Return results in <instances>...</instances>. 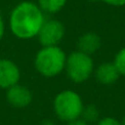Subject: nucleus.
<instances>
[{
	"label": "nucleus",
	"instance_id": "f257e3e1",
	"mask_svg": "<svg viewBox=\"0 0 125 125\" xmlns=\"http://www.w3.org/2000/svg\"><path fill=\"white\" fill-rule=\"evenodd\" d=\"M44 21L45 13L37 2L26 0L12 9L9 17V28L16 38L29 40L38 35Z\"/></svg>",
	"mask_w": 125,
	"mask_h": 125
},
{
	"label": "nucleus",
	"instance_id": "f03ea898",
	"mask_svg": "<svg viewBox=\"0 0 125 125\" xmlns=\"http://www.w3.org/2000/svg\"><path fill=\"white\" fill-rule=\"evenodd\" d=\"M67 55L60 46H42L34 58L35 71L45 78L60 75L66 67Z\"/></svg>",
	"mask_w": 125,
	"mask_h": 125
},
{
	"label": "nucleus",
	"instance_id": "7ed1b4c3",
	"mask_svg": "<svg viewBox=\"0 0 125 125\" xmlns=\"http://www.w3.org/2000/svg\"><path fill=\"white\" fill-rule=\"evenodd\" d=\"M84 107L82 96L73 90H63L53 98V112L60 120L66 123L80 119Z\"/></svg>",
	"mask_w": 125,
	"mask_h": 125
},
{
	"label": "nucleus",
	"instance_id": "20e7f679",
	"mask_svg": "<svg viewBox=\"0 0 125 125\" xmlns=\"http://www.w3.org/2000/svg\"><path fill=\"white\" fill-rule=\"evenodd\" d=\"M64 71L73 83L82 84L89 80L90 77L94 74L95 63L90 55L75 50L67 56Z\"/></svg>",
	"mask_w": 125,
	"mask_h": 125
},
{
	"label": "nucleus",
	"instance_id": "39448f33",
	"mask_svg": "<svg viewBox=\"0 0 125 125\" xmlns=\"http://www.w3.org/2000/svg\"><path fill=\"white\" fill-rule=\"evenodd\" d=\"M64 35V24L56 18H49L44 21L37 38L42 46H58Z\"/></svg>",
	"mask_w": 125,
	"mask_h": 125
},
{
	"label": "nucleus",
	"instance_id": "423d86ee",
	"mask_svg": "<svg viewBox=\"0 0 125 125\" xmlns=\"http://www.w3.org/2000/svg\"><path fill=\"white\" fill-rule=\"evenodd\" d=\"M20 67L9 58H0V89H10L20 83Z\"/></svg>",
	"mask_w": 125,
	"mask_h": 125
},
{
	"label": "nucleus",
	"instance_id": "0eeeda50",
	"mask_svg": "<svg viewBox=\"0 0 125 125\" xmlns=\"http://www.w3.org/2000/svg\"><path fill=\"white\" fill-rule=\"evenodd\" d=\"M6 101L13 108L22 109V108L28 107L32 103L33 95H32V91L27 86L21 85L18 83L6 90Z\"/></svg>",
	"mask_w": 125,
	"mask_h": 125
},
{
	"label": "nucleus",
	"instance_id": "6e6552de",
	"mask_svg": "<svg viewBox=\"0 0 125 125\" xmlns=\"http://www.w3.org/2000/svg\"><path fill=\"white\" fill-rule=\"evenodd\" d=\"M95 78L102 85H112L117 83L120 78V74L114 66L113 62H104L101 63L98 67L95 68Z\"/></svg>",
	"mask_w": 125,
	"mask_h": 125
},
{
	"label": "nucleus",
	"instance_id": "1a4fd4ad",
	"mask_svg": "<svg viewBox=\"0 0 125 125\" xmlns=\"http://www.w3.org/2000/svg\"><path fill=\"white\" fill-rule=\"evenodd\" d=\"M77 45H78L79 51L91 56L92 53H96L101 49L102 40L98 34H96L94 32H86L79 37Z\"/></svg>",
	"mask_w": 125,
	"mask_h": 125
},
{
	"label": "nucleus",
	"instance_id": "9d476101",
	"mask_svg": "<svg viewBox=\"0 0 125 125\" xmlns=\"http://www.w3.org/2000/svg\"><path fill=\"white\" fill-rule=\"evenodd\" d=\"M67 1L68 0H37V5L44 13L55 15L66 6Z\"/></svg>",
	"mask_w": 125,
	"mask_h": 125
},
{
	"label": "nucleus",
	"instance_id": "9b49d317",
	"mask_svg": "<svg viewBox=\"0 0 125 125\" xmlns=\"http://www.w3.org/2000/svg\"><path fill=\"white\" fill-rule=\"evenodd\" d=\"M82 118H83V120H85V122L89 123V124H90L91 122H98L100 112H98L97 107H95V106H92V104L85 106L83 109Z\"/></svg>",
	"mask_w": 125,
	"mask_h": 125
},
{
	"label": "nucleus",
	"instance_id": "f8f14e48",
	"mask_svg": "<svg viewBox=\"0 0 125 125\" xmlns=\"http://www.w3.org/2000/svg\"><path fill=\"white\" fill-rule=\"evenodd\" d=\"M113 63H114V66L117 67V69H118L120 77H124L125 78V47L120 49V50L117 52Z\"/></svg>",
	"mask_w": 125,
	"mask_h": 125
},
{
	"label": "nucleus",
	"instance_id": "ddd939ff",
	"mask_svg": "<svg viewBox=\"0 0 125 125\" xmlns=\"http://www.w3.org/2000/svg\"><path fill=\"white\" fill-rule=\"evenodd\" d=\"M97 125H123L120 120L113 118V117H104V118H101L98 119Z\"/></svg>",
	"mask_w": 125,
	"mask_h": 125
},
{
	"label": "nucleus",
	"instance_id": "4468645a",
	"mask_svg": "<svg viewBox=\"0 0 125 125\" xmlns=\"http://www.w3.org/2000/svg\"><path fill=\"white\" fill-rule=\"evenodd\" d=\"M97 1H102L109 6H115V7L125 6V0H97Z\"/></svg>",
	"mask_w": 125,
	"mask_h": 125
},
{
	"label": "nucleus",
	"instance_id": "2eb2a0df",
	"mask_svg": "<svg viewBox=\"0 0 125 125\" xmlns=\"http://www.w3.org/2000/svg\"><path fill=\"white\" fill-rule=\"evenodd\" d=\"M4 34H5V22H4L2 17L0 16V42L4 38Z\"/></svg>",
	"mask_w": 125,
	"mask_h": 125
},
{
	"label": "nucleus",
	"instance_id": "dca6fc26",
	"mask_svg": "<svg viewBox=\"0 0 125 125\" xmlns=\"http://www.w3.org/2000/svg\"><path fill=\"white\" fill-rule=\"evenodd\" d=\"M67 125H90L89 123H86L83 119H77V120H73V122H69L67 123Z\"/></svg>",
	"mask_w": 125,
	"mask_h": 125
},
{
	"label": "nucleus",
	"instance_id": "f3484780",
	"mask_svg": "<svg viewBox=\"0 0 125 125\" xmlns=\"http://www.w3.org/2000/svg\"><path fill=\"white\" fill-rule=\"evenodd\" d=\"M39 125H55V124H53V122H51V120H44V122H42Z\"/></svg>",
	"mask_w": 125,
	"mask_h": 125
},
{
	"label": "nucleus",
	"instance_id": "a211bd4d",
	"mask_svg": "<svg viewBox=\"0 0 125 125\" xmlns=\"http://www.w3.org/2000/svg\"><path fill=\"white\" fill-rule=\"evenodd\" d=\"M122 124H123V125H125V117H124V119L122 120Z\"/></svg>",
	"mask_w": 125,
	"mask_h": 125
}]
</instances>
